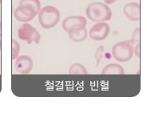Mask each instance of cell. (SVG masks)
Returning a JSON list of instances; mask_svg holds the SVG:
<instances>
[{"label":"cell","mask_w":147,"mask_h":125,"mask_svg":"<svg viewBox=\"0 0 147 125\" xmlns=\"http://www.w3.org/2000/svg\"><path fill=\"white\" fill-rule=\"evenodd\" d=\"M124 68L116 63H110L105 67L102 71V75H124Z\"/></svg>","instance_id":"obj_11"},{"label":"cell","mask_w":147,"mask_h":125,"mask_svg":"<svg viewBox=\"0 0 147 125\" xmlns=\"http://www.w3.org/2000/svg\"><path fill=\"white\" fill-rule=\"evenodd\" d=\"M61 14L58 8L54 6H46L38 12V21L45 29L55 27L60 21Z\"/></svg>","instance_id":"obj_2"},{"label":"cell","mask_w":147,"mask_h":125,"mask_svg":"<svg viewBox=\"0 0 147 125\" xmlns=\"http://www.w3.org/2000/svg\"><path fill=\"white\" fill-rule=\"evenodd\" d=\"M1 48H2V41H1V39H0V51H1Z\"/></svg>","instance_id":"obj_18"},{"label":"cell","mask_w":147,"mask_h":125,"mask_svg":"<svg viewBox=\"0 0 147 125\" xmlns=\"http://www.w3.org/2000/svg\"><path fill=\"white\" fill-rule=\"evenodd\" d=\"M11 59L13 60L16 59L18 58V53L20 52V44L18 41L15 39L11 41Z\"/></svg>","instance_id":"obj_14"},{"label":"cell","mask_w":147,"mask_h":125,"mask_svg":"<svg viewBox=\"0 0 147 125\" xmlns=\"http://www.w3.org/2000/svg\"><path fill=\"white\" fill-rule=\"evenodd\" d=\"M87 21L85 17L82 15H71L69 17H66L63 21L62 26L63 30L69 33L72 31L81 28L86 26Z\"/></svg>","instance_id":"obj_5"},{"label":"cell","mask_w":147,"mask_h":125,"mask_svg":"<svg viewBox=\"0 0 147 125\" xmlns=\"http://www.w3.org/2000/svg\"><path fill=\"white\" fill-rule=\"evenodd\" d=\"M70 75H87V69L81 63H73L69 69Z\"/></svg>","instance_id":"obj_12"},{"label":"cell","mask_w":147,"mask_h":125,"mask_svg":"<svg viewBox=\"0 0 147 125\" xmlns=\"http://www.w3.org/2000/svg\"><path fill=\"white\" fill-rule=\"evenodd\" d=\"M140 40V29L139 28H137V29L134 30V33L132 35V39L131 40H129V42L132 43V44H134L138 43V41L139 42Z\"/></svg>","instance_id":"obj_15"},{"label":"cell","mask_w":147,"mask_h":125,"mask_svg":"<svg viewBox=\"0 0 147 125\" xmlns=\"http://www.w3.org/2000/svg\"><path fill=\"white\" fill-rule=\"evenodd\" d=\"M2 3V0H0V3Z\"/></svg>","instance_id":"obj_20"},{"label":"cell","mask_w":147,"mask_h":125,"mask_svg":"<svg viewBox=\"0 0 147 125\" xmlns=\"http://www.w3.org/2000/svg\"><path fill=\"white\" fill-rule=\"evenodd\" d=\"M68 35H69V38L72 41L76 43H81L86 40L87 38V30L86 26H83L70 31L68 33Z\"/></svg>","instance_id":"obj_10"},{"label":"cell","mask_w":147,"mask_h":125,"mask_svg":"<svg viewBox=\"0 0 147 125\" xmlns=\"http://www.w3.org/2000/svg\"><path fill=\"white\" fill-rule=\"evenodd\" d=\"M110 34V26L106 22H98L92 26L89 35L90 39L95 41H102L107 39Z\"/></svg>","instance_id":"obj_6"},{"label":"cell","mask_w":147,"mask_h":125,"mask_svg":"<svg viewBox=\"0 0 147 125\" xmlns=\"http://www.w3.org/2000/svg\"><path fill=\"white\" fill-rule=\"evenodd\" d=\"M106 4H112L116 2V0H104Z\"/></svg>","instance_id":"obj_17"},{"label":"cell","mask_w":147,"mask_h":125,"mask_svg":"<svg viewBox=\"0 0 147 125\" xmlns=\"http://www.w3.org/2000/svg\"><path fill=\"white\" fill-rule=\"evenodd\" d=\"M86 15L93 22H106L110 21L112 18V11L106 3L94 2L89 4Z\"/></svg>","instance_id":"obj_1"},{"label":"cell","mask_w":147,"mask_h":125,"mask_svg":"<svg viewBox=\"0 0 147 125\" xmlns=\"http://www.w3.org/2000/svg\"><path fill=\"white\" fill-rule=\"evenodd\" d=\"M19 6H28L33 7L38 13L41 10V3L39 0H21Z\"/></svg>","instance_id":"obj_13"},{"label":"cell","mask_w":147,"mask_h":125,"mask_svg":"<svg viewBox=\"0 0 147 125\" xmlns=\"http://www.w3.org/2000/svg\"><path fill=\"white\" fill-rule=\"evenodd\" d=\"M123 13L129 20L139 21L141 18V6L135 2L129 3L124 6Z\"/></svg>","instance_id":"obj_8"},{"label":"cell","mask_w":147,"mask_h":125,"mask_svg":"<svg viewBox=\"0 0 147 125\" xmlns=\"http://www.w3.org/2000/svg\"><path fill=\"white\" fill-rule=\"evenodd\" d=\"M134 49L129 41H121L114 45L112 55L115 60L120 62H128L132 59Z\"/></svg>","instance_id":"obj_3"},{"label":"cell","mask_w":147,"mask_h":125,"mask_svg":"<svg viewBox=\"0 0 147 125\" xmlns=\"http://www.w3.org/2000/svg\"><path fill=\"white\" fill-rule=\"evenodd\" d=\"M103 52H104V48H103L102 46H100V47H98V49H97V51H96L95 58H96V60H97V66L98 65V63L100 62V60H101L102 57Z\"/></svg>","instance_id":"obj_16"},{"label":"cell","mask_w":147,"mask_h":125,"mask_svg":"<svg viewBox=\"0 0 147 125\" xmlns=\"http://www.w3.org/2000/svg\"><path fill=\"white\" fill-rule=\"evenodd\" d=\"M18 35L20 39L26 41L28 44H30L32 42L38 43L41 39V35L38 31L29 23H24L19 27Z\"/></svg>","instance_id":"obj_4"},{"label":"cell","mask_w":147,"mask_h":125,"mask_svg":"<svg viewBox=\"0 0 147 125\" xmlns=\"http://www.w3.org/2000/svg\"><path fill=\"white\" fill-rule=\"evenodd\" d=\"M38 14L33 7L28 6H19L14 11V16L15 18L22 22H27L33 20Z\"/></svg>","instance_id":"obj_7"},{"label":"cell","mask_w":147,"mask_h":125,"mask_svg":"<svg viewBox=\"0 0 147 125\" xmlns=\"http://www.w3.org/2000/svg\"><path fill=\"white\" fill-rule=\"evenodd\" d=\"M1 24H2V23L0 22V36H1V35H2V34H1Z\"/></svg>","instance_id":"obj_19"},{"label":"cell","mask_w":147,"mask_h":125,"mask_svg":"<svg viewBox=\"0 0 147 125\" xmlns=\"http://www.w3.org/2000/svg\"><path fill=\"white\" fill-rule=\"evenodd\" d=\"M32 67H33V61L30 56L21 55L16 59L15 68L18 71V73L22 75L29 74Z\"/></svg>","instance_id":"obj_9"}]
</instances>
